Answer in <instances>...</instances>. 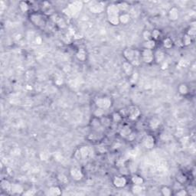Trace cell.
<instances>
[{
    "label": "cell",
    "instance_id": "obj_1",
    "mask_svg": "<svg viewBox=\"0 0 196 196\" xmlns=\"http://www.w3.org/2000/svg\"><path fill=\"white\" fill-rule=\"evenodd\" d=\"M123 57L127 61L133 66V67H137L140 64L141 62V55H140V51L136 49L130 48H127L124 49V51L123 52Z\"/></svg>",
    "mask_w": 196,
    "mask_h": 196
},
{
    "label": "cell",
    "instance_id": "obj_2",
    "mask_svg": "<svg viewBox=\"0 0 196 196\" xmlns=\"http://www.w3.org/2000/svg\"><path fill=\"white\" fill-rule=\"evenodd\" d=\"M107 20L109 23L112 26H118L120 24V12L116 4H110L107 7Z\"/></svg>",
    "mask_w": 196,
    "mask_h": 196
},
{
    "label": "cell",
    "instance_id": "obj_3",
    "mask_svg": "<svg viewBox=\"0 0 196 196\" xmlns=\"http://www.w3.org/2000/svg\"><path fill=\"white\" fill-rule=\"evenodd\" d=\"M30 21L34 24L35 26L38 28H44L46 26V18L43 14L40 12H33L29 16Z\"/></svg>",
    "mask_w": 196,
    "mask_h": 196
},
{
    "label": "cell",
    "instance_id": "obj_4",
    "mask_svg": "<svg viewBox=\"0 0 196 196\" xmlns=\"http://www.w3.org/2000/svg\"><path fill=\"white\" fill-rule=\"evenodd\" d=\"M83 2L80 1H74L71 2L68 6L65 9H64V12L68 16H73L74 14L80 12L83 8Z\"/></svg>",
    "mask_w": 196,
    "mask_h": 196
},
{
    "label": "cell",
    "instance_id": "obj_5",
    "mask_svg": "<svg viewBox=\"0 0 196 196\" xmlns=\"http://www.w3.org/2000/svg\"><path fill=\"white\" fill-rule=\"evenodd\" d=\"M95 104H96L97 107L100 108L102 110H105L111 107L112 104H113V101H112L111 98L108 97H98L95 100Z\"/></svg>",
    "mask_w": 196,
    "mask_h": 196
},
{
    "label": "cell",
    "instance_id": "obj_6",
    "mask_svg": "<svg viewBox=\"0 0 196 196\" xmlns=\"http://www.w3.org/2000/svg\"><path fill=\"white\" fill-rule=\"evenodd\" d=\"M140 114V110L136 106L132 105L127 108V116L130 120H136L139 117Z\"/></svg>",
    "mask_w": 196,
    "mask_h": 196
},
{
    "label": "cell",
    "instance_id": "obj_7",
    "mask_svg": "<svg viewBox=\"0 0 196 196\" xmlns=\"http://www.w3.org/2000/svg\"><path fill=\"white\" fill-rule=\"evenodd\" d=\"M141 59L146 64H151L154 61V52L150 49H143L140 52Z\"/></svg>",
    "mask_w": 196,
    "mask_h": 196
},
{
    "label": "cell",
    "instance_id": "obj_8",
    "mask_svg": "<svg viewBox=\"0 0 196 196\" xmlns=\"http://www.w3.org/2000/svg\"><path fill=\"white\" fill-rule=\"evenodd\" d=\"M113 184L117 188H122L127 186V179L123 175H116L113 179Z\"/></svg>",
    "mask_w": 196,
    "mask_h": 196
},
{
    "label": "cell",
    "instance_id": "obj_9",
    "mask_svg": "<svg viewBox=\"0 0 196 196\" xmlns=\"http://www.w3.org/2000/svg\"><path fill=\"white\" fill-rule=\"evenodd\" d=\"M79 153H80V159H84L91 157L93 154V150L91 147H89L87 145H84L81 146L80 149H78Z\"/></svg>",
    "mask_w": 196,
    "mask_h": 196
},
{
    "label": "cell",
    "instance_id": "obj_10",
    "mask_svg": "<svg viewBox=\"0 0 196 196\" xmlns=\"http://www.w3.org/2000/svg\"><path fill=\"white\" fill-rule=\"evenodd\" d=\"M70 175L72 179H74V181H80L81 179L84 178V174H83V172L81 171V169H80L79 168H77V167H74V168H71V170H70Z\"/></svg>",
    "mask_w": 196,
    "mask_h": 196
},
{
    "label": "cell",
    "instance_id": "obj_11",
    "mask_svg": "<svg viewBox=\"0 0 196 196\" xmlns=\"http://www.w3.org/2000/svg\"><path fill=\"white\" fill-rule=\"evenodd\" d=\"M143 146L147 150H151L156 145V139L155 137L152 135H148L145 137L143 141Z\"/></svg>",
    "mask_w": 196,
    "mask_h": 196
},
{
    "label": "cell",
    "instance_id": "obj_12",
    "mask_svg": "<svg viewBox=\"0 0 196 196\" xmlns=\"http://www.w3.org/2000/svg\"><path fill=\"white\" fill-rule=\"evenodd\" d=\"M89 9L92 13L99 14V13H101L104 10V7H103V3H101V2H94L92 3V5H91L89 6Z\"/></svg>",
    "mask_w": 196,
    "mask_h": 196
},
{
    "label": "cell",
    "instance_id": "obj_13",
    "mask_svg": "<svg viewBox=\"0 0 196 196\" xmlns=\"http://www.w3.org/2000/svg\"><path fill=\"white\" fill-rule=\"evenodd\" d=\"M25 192L24 187L19 183H12L10 194L12 195H22Z\"/></svg>",
    "mask_w": 196,
    "mask_h": 196
},
{
    "label": "cell",
    "instance_id": "obj_14",
    "mask_svg": "<svg viewBox=\"0 0 196 196\" xmlns=\"http://www.w3.org/2000/svg\"><path fill=\"white\" fill-rule=\"evenodd\" d=\"M165 58H166V55L162 50L159 49L154 52V61H156V63L162 64L163 61H165Z\"/></svg>",
    "mask_w": 196,
    "mask_h": 196
},
{
    "label": "cell",
    "instance_id": "obj_15",
    "mask_svg": "<svg viewBox=\"0 0 196 196\" xmlns=\"http://www.w3.org/2000/svg\"><path fill=\"white\" fill-rule=\"evenodd\" d=\"M91 125L94 130H96V132H101L103 130V129H104V127L102 126L101 123H100V118H97L95 116L91 120Z\"/></svg>",
    "mask_w": 196,
    "mask_h": 196
},
{
    "label": "cell",
    "instance_id": "obj_16",
    "mask_svg": "<svg viewBox=\"0 0 196 196\" xmlns=\"http://www.w3.org/2000/svg\"><path fill=\"white\" fill-rule=\"evenodd\" d=\"M0 186L3 191L6 192L7 193L10 194L11 192V188H12V182L6 179H3L0 181Z\"/></svg>",
    "mask_w": 196,
    "mask_h": 196
},
{
    "label": "cell",
    "instance_id": "obj_17",
    "mask_svg": "<svg viewBox=\"0 0 196 196\" xmlns=\"http://www.w3.org/2000/svg\"><path fill=\"white\" fill-rule=\"evenodd\" d=\"M123 70V71L125 72V74H127V76H130L131 74H133V72L134 71V69H133V66L131 64L130 62L128 61H124L122 64Z\"/></svg>",
    "mask_w": 196,
    "mask_h": 196
},
{
    "label": "cell",
    "instance_id": "obj_18",
    "mask_svg": "<svg viewBox=\"0 0 196 196\" xmlns=\"http://www.w3.org/2000/svg\"><path fill=\"white\" fill-rule=\"evenodd\" d=\"M160 120H159V119L157 118V117H152V118L150 119V122H149V127H150V128L152 130H158L159 127H160Z\"/></svg>",
    "mask_w": 196,
    "mask_h": 196
},
{
    "label": "cell",
    "instance_id": "obj_19",
    "mask_svg": "<svg viewBox=\"0 0 196 196\" xmlns=\"http://www.w3.org/2000/svg\"><path fill=\"white\" fill-rule=\"evenodd\" d=\"M179 17V9L176 7L171 8L169 11V18L171 21H176Z\"/></svg>",
    "mask_w": 196,
    "mask_h": 196
},
{
    "label": "cell",
    "instance_id": "obj_20",
    "mask_svg": "<svg viewBox=\"0 0 196 196\" xmlns=\"http://www.w3.org/2000/svg\"><path fill=\"white\" fill-rule=\"evenodd\" d=\"M133 131L131 130L130 127L128 126V125H125L122 127V129L120 130V135L122 138H124V139H127V137L130 135V133H132Z\"/></svg>",
    "mask_w": 196,
    "mask_h": 196
},
{
    "label": "cell",
    "instance_id": "obj_21",
    "mask_svg": "<svg viewBox=\"0 0 196 196\" xmlns=\"http://www.w3.org/2000/svg\"><path fill=\"white\" fill-rule=\"evenodd\" d=\"M131 181H132V183L133 185H139V186H142L144 183V179L141 175L134 174L131 177Z\"/></svg>",
    "mask_w": 196,
    "mask_h": 196
},
{
    "label": "cell",
    "instance_id": "obj_22",
    "mask_svg": "<svg viewBox=\"0 0 196 196\" xmlns=\"http://www.w3.org/2000/svg\"><path fill=\"white\" fill-rule=\"evenodd\" d=\"M53 17H55V19H54V21L56 24H57V26H58L61 28H66L67 25H66L65 21L62 18H61L58 15H53Z\"/></svg>",
    "mask_w": 196,
    "mask_h": 196
},
{
    "label": "cell",
    "instance_id": "obj_23",
    "mask_svg": "<svg viewBox=\"0 0 196 196\" xmlns=\"http://www.w3.org/2000/svg\"><path fill=\"white\" fill-rule=\"evenodd\" d=\"M119 20H120V24L127 25L129 23V21H130V15L127 12H123L120 15Z\"/></svg>",
    "mask_w": 196,
    "mask_h": 196
},
{
    "label": "cell",
    "instance_id": "obj_24",
    "mask_svg": "<svg viewBox=\"0 0 196 196\" xmlns=\"http://www.w3.org/2000/svg\"><path fill=\"white\" fill-rule=\"evenodd\" d=\"M48 195L51 196L60 195H61V188L58 187V186H51V188H49Z\"/></svg>",
    "mask_w": 196,
    "mask_h": 196
},
{
    "label": "cell",
    "instance_id": "obj_25",
    "mask_svg": "<svg viewBox=\"0 0 196 196\" xmlns=\"http://www.w3.org/2000/svg\"><path fill=\"white\" fill-rule=\"evenodd\" d=\"M156 45V41H154L153 39L144 41L143 44V47L144 49H150V50H152L153 48H155Z\"/></svg>",
    "mask_w": 196,
    "mask_h": 196
},
{
    "label": "cell",
    "instance_id": "obj_26",
    "mask_svg": "<svg viewBox=\"0 0 196 196\" xmlns=\"http://www.w3.org/2000/svg\"><path fill=\"white\" fill-rule=\"evenodd\" d=\"M178 91H179V93H180V94L185 96V95L188 93V92H189V88H188V87L187 84H181L179 86V87H178Z\"/></svg>",
    "mask_w": 196,
    "mask_h": 196
},
{
    "label": "cell",
    "instance_id": "obj_27",
    "mask_svg": "<svg viewBox=\"0 0 196 196\" xmlns=\"http://www.w3.org/2000/svg\"><path fill=\"white\" fill-rule=\"evenodd\" d=\"M100 123H101L102 126H103L104 128H107V127H110V125H111L112 120L110 118V117L103 116L102 117L100 118Z\"/></svg>",
    "mask_w": 196,
    "mask_h": 196
},
{
    "label": "cell",
    "instance_id": "obj_28",
    "mask_svg": "<svg viewBox=\"0 0 196 196\" xmlns=\"http://www.w3.org/2000/svg\"><path fill=\"white\" fill-rule=\"evenodd\" d=\"M76 57L79 61H84L87 57L86 52H85L84 50V49H79L76 54Z\"/></svg>",
    "mask_w": 196,
    "mask_h": 196
},
{
    "label": "cell",
    "instance_id": "obj_29",
    "mask_svg": "<svg viewBox=\"0 0 196 196\" xmlns=\"http://www.w3.org/2000/svg\"><path fill=\"white\" fill-rule=\"evenodd\" d=\"M192 38L191 36H189L188 35L185 34L183 36V38H182V44H183L184 46H188L190 44H192Z\"/></svg>",
    "mask_w": 196,
    "mask_h": 196
},
{
    "label": "cell",
    "instance_id": "obj_30",
    "mask_svg": "<svg viewBox=\"0 0 196 196\" xmlns=\"http://www.w3.org/2000/svg\"><path fill=\"white\" fill-rule=\"evenodd\" d=\"M116 6L118 7L120 12H126L129 9V4L125 2H119L116 4Z\"/></svg>",
    "mask_w": 196,
    "mask_h": 196
},
{
    "label": "cell",
    "instance_id": "obj_31",
    "mask_svg": "<svg viewBox=\"0 0 196 196\" xmlns=\"http://www.w3.org/2000/svg\"><path fill=\"white\" fill-rule=\"evenodd\" d=\"M112 121H114V123H120L122 121L123 116H121V114L119 112H114L112 114L111 116Z\"/></svg>",
    "mask_w": 196,
    "mask_h": 196
},
{
    "label": "cell",
    "instance_id": "obj_32",
    "mask_svg": "<svg viewBox=\"0 0 196 196\" xmlns=\"http://www.w3.org/2000/svg\"><path fill=\"white\" fill-rule=\"evenodd\" d=\"M138 79H139V74H138V72L134 71L133 74L130 76V82L131 84H136L138 81Z\"/></svg>",
    "mask_w": 196,
    "mask_h": 196
},
{
    "label": "cell",
    "instance_id": "obj_33",
    "mask_svg": "<svg viewBox=\"0 0 196 196\" xmlns=\"http://www.w3.org/2000/svg\"><path fill=\"white\" fill-rule=\"evenodd\" d=\"M187 176H186L184 173L182 172H179V174L176 176V180H177L178 182H179L180 184H184L186 183V181H187Z\"/></svg>",
    "mask_w": 196,
    "mask_h": 196
},
{
    "label": "cell",
    "instance_id": "obj_34",
    "mask_svg": "<svg viewBox=\"0 0 196 196\" xmlns=\"http://www.w3.org/2000/svg\"><path fill=\"white\" fill-rule=\"evenodd\" d=\"M162 44H163V47H164L165 48L170 49L173 46V42L170 38H166L163 40Z\"/></svg>",
    "mask_w": 196,
    "mask_h": 196
},
{
    "label": "cell",
    "instance_id": "obj_35",
    "mask_svg": "<svg viewBox=\"0 0 196 196\" xmlns=\"http://www.w3.org/2000/svg\"><path fill=\"white\" fill-rule=\"evenodd\" d=\"M100 133V132H95L93 133H91L89 135L88 139L90 140H92V141H97L98 139H101L102 136Z\"/></svg>",
    "mask_w": 196,
    "mask_h": 196
},
{
    "label": "cell",
    "instance_id": "obj_36",
    "mask_svg": "<svg viewBox=\"0 0 196 196\" xmlns=\"http://www.w3.org/2000/svg\"><path fill=\"white\" fill-rule=\"evenodd\" d=\"M161 193H162V195L164 196H170L172 194V189L168 186H162L161 188Z\"/></svg>",
    "mask_w": 196,
    "mask_h": 196
},
{
    "label": "cell",
    "instance_id": "obj_37",
    "mask_svg": "<svg viewBox=\"0 0 196 196\" xmlns=\"http://www.w3.org/2000/svg\"><path fill=\"white\" fill-rule=\"evenodd\" d=\"M131 190H132V192L134 195H139L141 194V192H143V187L139 185H133Z\"/></svg>",
    "mask_w": 196,
    "mask_h": 196
},
{
    "label": "cell",
    "instance_id": "obj_38",
    "mask_svg": "<svg viewBox=\"0 0 196 196\" xmlns=\"http://www.w3.org/2000/svg\"><path fill=\"white\" fill-rule=\"evenodd\" d=\"M19 9H21L22 12H26L29 10V5L26 2H19Z\"/></svg>",
    "mask_w": 196,
    "mask_h": 196
},
{
    "label": "cell",
    "instance_id": "obj_39",
    "mask_svg": "<svg viewBox=\"0 0 196 196\" xmlns=\"http://www.w3.org/2000/svg\"><path fill=\"white\" fill-rule=\"evenodd\" d=\"M195 22L193 24H192V26H190L189 28L188 29L187 32H186V34L188 35L189 36H191V37H193V36L195 35L196 34V28H195Z\"/></svg>",
    "mask_w": 196,
    "mask_h": 196
},
{
    "label": "cell",
    "instance_id": "obj_40",
    "mask_svg": "<svg viewBox=\"0 0 196 196\" xmlns=\"http://www.w3.org/2000/svg\"><path fill=\"white\" fill-rule=\"evenodd\" d=\"M57 180L62 184H67L68 182V176L63 174V173H61L59 175H57Z\"/></svg>",
    "mask_w": 196,
    "mask_h": 196
},
{
    "label": "cell",
    "instance_id": "obj_41",
    "mask_svg": "<svg viewBox=\"0 0 196 196\" xmlns=\"http://www.w3.org/2000/svg\"><path fill=\"white\" fill-rule=\"evenodd\" d=\"M151 34H152V39H153L154 41H157L160 38L161 32L159 29H154L152 32H151Z\"/></svg>",
    "mask_w": 196,
    "mask_h": 196
},
{
    "label": "cell",
    "instance_id": "obj_42",
    "mask_svg": "<svg viewBox=\"0 0 196 196\" xmlns=\"http://www.w3.org/2000/svg\"><path fill=\"white\" fill-rule=\"evenodd\" d=\"M94 116L95 117H97V118H100L103 116H104V110H102L100 108L97 107L96 110H94Z\"/></svg>",
    "mask_w": 196,
    "mask_h": 196
},
{
    "label": "cell",
    "instance_id": "obj_43",
    "mask_svg": "<svg viewBox=\"0 0 196 196\" xmlns=\"http://www.w3.org/2000/svg\"><path fill=\"white\" fill-rule=\"evenodd\" d=\"M143 38L144 41H148L152 39V34H151V32L149 31V30H145L144 31L143 33Z\"/></svg>",
    "mask_w": 196,
    "mask_h": 196
},
{
    "label": "cell",
    "instance_id": "obj_44",
    "mask_svg": "<svg viewBox=\"0 0 196 196\" xmlns=\"http://www.w3.org/2000/svg\"><path fill=\"white\" fill-rule=\"evenodd\" d=\"M188 192H187V190L184 189V188H180V189L177 190V192H175V195L177 196H186L188 195Z\"/></svg>",
    "mask_w": 196,
    "mask_h": 196
},
{
    "label": "cell",
    "instance_id": "obj_45",
    "mask_svg": "<svg viewBox=\"0 0 196 196\" xmlns=\"http://www.w3.org/2000/svg\"><path fill=\"white\" fill-rule=\"evenodd\" d=\"M36 192H37V190H35V188H32V189H28L27 191H26V192H24L22 195L33 196L36 194Z\"/></svg>",
    "mask_w": 196,
    "mask_h": 196
},
{
    "label": "cell",
    "instance_id": "obj_46",
    "mask_svg": "<svg viewBox=\"0 0 196 196\" xmlns=\"http://www.w3.org/2000/svg\"><path fill=\"white\" fill-rule=\"evenodd\" d=\"M189 188H190V191L189 190H187L188 194H189L190 195H195V194H196L195 188L194 186H190Z\"/></svg>",
    "mask_w": 196,
    "mask_h": 196
},
{
    "label": "cell",
    "instance_id": "obj_47",
    "mask_svg": "<svg viewBox=\"0 0 196 196\" xmlns=\"http://www.w3.org/2000/svg\"><path fill=\"white\" fill-rule=\"evenodd\" d=\"M188 139H189V137H188V136H183L181 139H180V142H181V143H182L183 145H185V144H186V143H188Z\"/></svg>",
    "mask_w": 196,
    "mask_h": 196
},
{
    "label": "cell",
    "instance_id": "obj_48",
    "mask_svg": "<svg viewBox=\"0 0 196 196\" xmlns=\"http://www.w3.org/2000/svg\"><path fill=\"white\" fill-rule=\"evenodd\" d=\"M35 42H36V44H41L42 43V38H41L40 36H37V37H36Z\"/></svg>",
    "mask_w": 196,
    "mask_h": 196
},
{
    "label": "cell",
    "instance_id": "obj_49",
    "mask_svg": "<svg viewBox=\"0 0 196 196\" xmlns=\"http://www.w3.org/2000/svg\"><path fill=\"white\" fill-rule=\"evenodd\" d=\"M62 83H63V80H62V79H61V78H57V80H55V84H57V85L62 84Z\"/></svg>",
    "mask_w": 196,
    "mask_h": 196
},
{
    "label": "cell",
    "instance_id": "obj_50",
    "mask_svg": "<svg viewBox=\"0 0 196 196\" xmlns=\"http://www.w3.org/2000/svg\"><path fill=\"white\" fill-rule=\"evenodd\" d=\"M134 138H135L134 133H133V132H132V133H130V135L128 137H127V139H129V140H130V141H133V139H134Z\"/></svg>",
    "mask_w": 196,
    "mask_h": 196
},
{
    "label": "cell",
    "instance_id": "obj_51",
    "mask_svg": "<svg viewBox=\"0 0 196 196\" xmlns=\"http://www.w3.org/2000/svg\"><path fill=\"white\" fill-rule=\"evenodd\" d=\"M161 65H162V69H166V68H168V66H169V64H168V63H167V62H166V61H163V62L161 64Z\"/></svg>",
    "mask_w": 196,
    "mask_h": 196
}]
</instances>
